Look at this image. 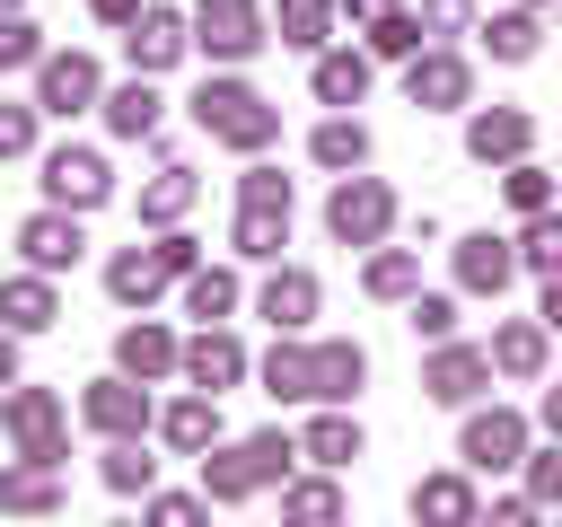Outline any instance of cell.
<instances>
[{
  "mask_svg": "<svg viewBox=\"0 0 562 527\" xmlns=\"http://www.w3.org/2000/svg\"><path fill=\"white\" fill-rule=\"evenodd\" d=\"M158 430H167V448H184V457H202V448L220 439V395H211V386H193V395H176V404L158 413Z\"/></svg>",
  "mask_w": 562,
  "mask_h": 527,
  "instance_id": "obj_20",
  "label": "cell"
},
{
  "mask_svg": "<svg viewBox=\"0 0 562 527\" xmlns=\"http://www.w3.org/2000/svg\"><path fill=\"white\" fill-rule=\"evenodd\" d=\"M237 202H272V211H290V176H281V167H246Z\"/></svg>",
  "mask_w": 562,
  "mask_h": 527,
  "instance_id": "obj_42",
  "label": "cell"
},
{
  "mask_svg": "<svg viewBox=\"0 0 562 527\" xmlns=\"http://www.w3.org/2000/svg\"><path fill=\"white\" fill-rule=\"evenodd\" d=\"M263 395H281V404L316 395V351H299V343H272V351H263Z\"/></svg>",
  "mask_w": 562,
  "mask_h": 527,
  "instance_id": "obj_25",
  "label": "cell"
},
{
  "mask_svg": "<svg viewBox=\"0 0 562 527\" xmlns=\"http://www.w3.org/2000/svg\"><path fill=\"white\" fill-rule=\"evenodd\" d=\"M26 61H44V35L26 18H0V70H26Z\"/></svg>",
  "mask_w": 562,
  "mask_h": 527,
  "instance_id": "obj_41",
  "label": "cell"
},
{
  "mask_svg": "<svg viewBox=\"0 0 562 527\" xmlns=\"http://www.w3.org/2000/svg\"><path fill=\"white\" fill-rule=\"evenodd\" d=\"M518 264H527V272H562V211H527Z\"/></svg>",
  "mask_w": 562,
  "mask_h": 527,
  "instance_id": "obj_36",
  "label": "cell"
},
{
  "mask_svg": "<svg viewBox=\"0 0 562 527\" xmlns=\"http://www.w3.org/2000/svg\"><path fill=\"white\" fill-rule=\"evenodd\" d=\"M369 97V53H316V105H360Z\"/></svg>",
  "mask_w": 562,
  "mask_h": 527,
  "instance_id": "obj_24",
  "label": "cell"
},
{
  "mask_svg": "<svg viewBox=\"0 0 562 527\" xmlns=\"http://www.w3.org/2000/svg\"><path fill=\"white\" fill-rule=\"evenodd\" d=\"M334 9H342V18H360V26H369V18H386V9H395V0H334Z\"/></svg>",
  "mask_w": 562,
  "mask_h": 527,
  "instance_id": "obj_50",
  "label": "cell"
},
{
  "mask_svg": "<svg viewBox=\"0 0 562 527\" xmlns=\"http://www.w3.org/2000/svg\"><path fill=\"white\" fill-rule=\"evenodd\" d=\"M61 501V474L44 466V457H26V466H0V509H53Z\"/></svg>",
  "mask_w": 562,
  "mask_h": 527,
  "instance_id": "obj_27",
  "label": "cell"
},
{
  "mask_svg": "<svg viewBox=\"0 0 562 527\" xmlns=\"http://www.w3.org/2000/svg\"><path fill=\"white\" fill-rule=\"evenodd\" d=\"M176 360H184V351H176V334H167V325H149V316L114 334V369H123V378H167Z\"/></svg>",
  "mask_w": 562,
  "mask_h": 527,
  "instance_id": "obj_19",
  "label": "cell"
},
{
  "mask_svg": "<svg viewBox=\"0 0 562 527\" xmlns=\"http://www.w3.org/2000/svg\"><path fill=\"white\" fill-rule=\"evenodd\" d=\"M97 18H105V26H132V18H140V0H97Z\"/></svg>",
  "mask_w": 562,
  "mask_h": 527,
  "instance_id": "obj_49",
  "label": "cell"
},
{
  "mask_svg": "<svg viewBox=\"0 0 562 527\" xmlns=\"http://www.w3.org/2000/svg\"><path fill=\"white\" fill-rule=\"evenodd\" d=\"M184 307H193L202 325L228 316V307H237V272H202V264H193V272H184Z\"/></svg>",
  "mask_w": 562,
  "mask_h": 527,
  "instance_id": "obj_37",
  "label": "cell"
},
{
  "mask_svg": "<svg viewBox=\"0 0 562 527\" xmlns=\"http://www.w3.org/2000/svg\"><path fill=\"white\" fill-rule=\"evenodd\" d=\"M53 316H61L53 272H35V264H26V272H9V281H0V325H9V334H44Z\"/></svg>",
  "mask_w": 562,
  "mask_h": 527,
  "instance_id": "obj_14",
  "label": "cell"
},
{
  "mask_svg": "<svg viewBox=\"0 0 562 527\" xmlns=\"http://www.w3.org/2000/svg\"><path fill=\"white\" fill-rule=\"evenodd\" d=\"M457 457L474 466V474H501V466H527V422L518 413H465V439H457Z\"/></svg>",
  "mask_w": 562,
  "mask_h": 527,
  "instance_id": "obj_6",
  "label": "cell"
},
{
  "mask_svg": "<svg viewBox=\"0 0 562 527\" xmlns=\"http://www.w3.org/2000/svg\"><path fill=\"white\" fill-rule=\"evenodd\" d=\"M536 44H544V35H536L527 9H501V18L483 26V53H492V61H536Z\"/></svg>",
  "mask_w": 562,
  "mask_h": 527,
  "instance_id": "obj_33",
  "label": "cell"
},
{
  "mask_svg": "<svg viewBox=\"0 0 562 527\" xmlns=\"http://www.w3.org/2000/svg\"><path fill=\"white\" fill-rule=\"evenodd\" d=\"M527 141H536V123H527L518 105H483V114L465 123V149H474L483 167H492V158H501V167H509V158H527Z\"/></svg>",
  "mask_w": 562,
  "mask_h": 527,
  "instance_id": "obj_16",
  "label": "cell"
},
{
  "mask_svg": "<svg viewBox=\"0 0 562 527\" xmlns=\"http://www.w3.org/2000/svg\"><path fill=\"white\" fill-rule=\"evenodd\" d=\"M149 474H158V457H140V439H114L105 483H114V492H149Z\"/></svg>",
  "mask_w": 562,
  "mask_h": 527,
  "instance_id": "obj_40",
  "label": "cell"
},
{
  "mask_svg": "<svg viewBox=\"0 0 562 527\" xmlns=\"http://www.w3.org/2000/svg\"><path fill=\"white\" fill-rule=\"evenodd\" d=\"M193 272V237H158V246H123L114 264H105V290L123 299V307H149L167 281H184Z\"/></svg>",
  "mask_w": 562,
  "mask_h": 527,
  "instance_id": "obj_3",
  "label": "cell"
},
{
  "mask_svg": "<svg viewBox=\"0 0 562 527\" xmlns=\"http://www.w3.org/2000/svg\"><path fill=\"white\" fill-rule=\"evenodd\" d=\"M0 386H18V334L0 325Z\"/></svg>",
  "mask_w": 562,
  "mask_h": 527,
  "instance_id": "obj_51",
  "label": "cell"
},
{
  "mask_svg": "<svg viewBox=\"0 0 562 527\" xmlns=\"http://www.w3.org/2000/svg\"><path fill=\"white\" fill-rule=\"evenodd\" d=\"M193 44L211 61H255L263 53V9L255 0H193Z\"/></svg>",
  "mask_w": 562,
  "mask_h": 527,
  "instance_id": "obj_4",
  "label": "cell"
},
{
  "mask_svg": "<svg viewBox=\"0 0 562 527\" xmlns=\"http://www.w3.org/2000/svg\"><path fill=\"white\" fill-rule=\"evenodd\" d=\"M193 123H202L211 141H228V149H263V141L281 132V105H263L246 79H202V97H193Z\"/></svg>",
  "mask_w": 562,
  "mask_h": 527,
  "instance_id": "obj_1",
  "label": "cell"
},
{
  "mask_svg": "<svg viewBox=\"0 0 562 527\" xmlns=\"http://www.w3.org/2000/svg\"><path fill=\"white\" fill-rule=\"evenodd\" d=\"M544 430L562 439V386H544Z\"/></svg>",
  "mask_w": 562,
  "mask_h": 527,
  "instance_id": "obj_52",
  "label": "cell"
},
{
  "mask_svg": "<svg viewBox=\"0 0 562 527\" xmlns=\"http://www.w3.org/2000/svg\"><path fill=\"white\" fill-rule=\"evenodd\" d=\"M176 369H184L193 386H211V395H220V386H237V378H246V343H237V334H220V325H202V334L184 343V360H176Z\"/></svg>",
  "mask_w": 562,
  "mask_h": 527,
  "instance_id": "obj_13",
  "label": "cell"
},
{
  "mask_svg": "<svg viewBox=\"0 0 562 527\" xmlns=\"http://www.w3.org/2000/svg\"><path fill=\"white\" fill-rule=\"evenodd\" d=\"M97 105V61L88 53H44L35 61V114H88Z\"/></svg>",
  "mask_w": 562,
  "mask_h": 527,
  "instance_id": "obj_7",
  "label": "cell"
},
{
  "mask_svg": "<svg viewBox=\"0 0 562 527\" xmlns=\"http://www.w3.org/2000/svg\"><path fill=\"white\" fill-rule=\"evenodd\" d=\"M492 369L536 378V369H544V316H536V325H501V334H492Z\"/></svg>",
  "mask_w": 562,
  "mask_h": 527,
  "instance_id": "obj_32",
  "label": "cell"
},
{
  "mask_svg": "<svg viewBox=\"0 0 562 527\" xmlns=\"http://www.w3.org/2000/svg\"><path fill=\"white\" fill-rule=\"evenodd\" d=\"M527 492H536V501H562V448L527 457Z\"/></svg>",
  "mask_w": 562,
  "mask_h": 527,
  "instance_id": "obj_46",
  "label": "cell"
},
{
  "mask_svg": "<svg viewBox=\"0 0 562 527\" xmlns=\"http://www.w3.org/2000/svg\"><path fill=\"white\" fill-rule=\"evenodd\" d=\"M0 18H18V0H0Z\"/></svg>",
  "mask_w": 562,
  "mask_h": 527,
  "instance_id": "obj_53",
  "label": "cell"
},
{
  "mask_svg": "<svg viewBox=\"0 0 562 527\" xmlns=\"http://www.w3.org/2000/svg\"><path fill=\"white\" fill-rule=\"evenodd\" d=\"M386 220H395V193H386L378 176H342V184H334V202H325V228H334L342 246H378V237H386Z\"/></svg>",
  "mask_w": 562,
  "mask_h": 527,
  "instance_id": "obj_5",
  "label": "cell"
},
{
  "mask_svg": "<svg viewBox=\"0 0 562 527\" xmlns=\"http://www.w3.org/2000/svg\"><path fill=\"white\" fill-rule=\"evenodd\" d=\"M79 246H88V237H79V211H61V202L35 211V220H18V255H26L35 272H70Z\"/></svg>",
  "mask_w": 562,
  "mask_h": 527,
  "instance_id": "obj_11",
  "label": "cell"
},
{
  "mask_svg": "<svg viewBox=\"0 0 562 527\" xmlns=\"http://www.w3.org/2000/svg\"><path fill=\"white\" fill-rule=\"evenodd\" d=\"M97 105H105V132H114V141H149V132H158V88H149V79H123V88L97 97Z\"/></svg>",
  "mask_w": 562,
  "mask_h": 527,
  "instance_id": "obj_22",
  "label": "cell"
},
{
  "mask_svg": "<svg viewBox=\"0 0 562 527\" xmlns=\"http://www.w3.org/2000/svg\"><path fill=\"white\" fill-rule=\"evenodd\" d=\"M255 307H263V316H272L281 334H299V325L316 316V272H299V264H281V272L263 281V299H255Z\"/></svg>",
  "mask_w": 562,
  "mask_h": 527,
  "instance_id": "obj_21",
  "label": "cell"
},
{
  "mask_svg": "<svg viewBox=\"0 0 562 527\" xmlns=\"http://www.w3.org/2000/svg\"><path fill=\"white\" fill-rule=\"evenodd\" d=\"M483 386H492V351H474V343H439L430 369H422V395L430 404H474Z\"/></svg>",
  "mask_w": 562,
  "mask_h": 527,
  "instance_id": "obj_8",
  "label": "cell"
},
{
  "mask_svg": "<svg viewBox=\"0 0 562 527\" xmlns=\"http://www.w3.org/2000/svg\"><path fill=\"white\" fill-rule=\"evenodd\" d=\"M193 193H202V184H193V167H158V184L140 193V220H149V228H167V220H184V211H193Z\"/></svg>",
  "mask_w": 562,
  "mask_h": 527,
  "instance_id": "obj_31",
  "label": "cell"
},
{
  "mask_svg": "<svg viewBox=\"0 0 562 527\" xmlns=\"http://www.w3.org/2000/svg\"><path fill=\"white\" fill-rule=\"evenodd\" d=\"M290 457H299V439H281V430H255V439H237V448L202 457V492H211V501H246V492L281 483V474H290Z\"/></svg>",
  "mask_w": 562,
  "mask_h": 527,
  "instance_id": "obj_2",
  "label": "cell"
},
{
  "mask_svg": "<svg viewBox=\"0 0 562 527\" xmlns=\"http://www.w3.org/2000/svg\"><path fill=\"white\" fill-rule=\"evenodd\" d=\"M509 272H518V246L509 237H492V228L457 237V281L465 290H509Z\"/></svg>",
  "mask_w": 562,
  "mask_h": 527,
  "instance_id": "obj_18",
  "label": "cell"
},
{
  "mask_svg": "<svg viewBox=\"0 0 562 527\" xmlns=\"http://www.w3.org/2000/svg\"><path fill=\"white\" fill-rule=\"evenodd\" d=\"M123 44H132V70L149 79V70H167V61H176V53L193 44V35H184V18H176V9H140Z\"/></svg>",
  "mask_w": 562,
  "mask_h": 527,
  "instance_id": "obj_17",
  "label": "cell"
},
{
  "mask_svg": "<svg viewBox=\"0 0 562 527\" xmlns=\"http://www.w3.org/2000/svg\"><path fill=\"white\" fill-rule=\"evenodd\" d=\"M44 193H53L61 211H97V202L114 193V176H105L97 149H53V158H44Z\"/></svg>",
  "mask_w": 562,
  "mask_h": 527,
  "instance_id": "obj_10",
  "label": "cell"
},
{
  "mask_svg": "<svg viewBox=\"0 0 562 527\" xmlns=\"http://www.w3.org/2000/svg\"><path fill=\"white\" fill-rule=\"evenodd\" d=\"M0 422H9L18 457H44V466H61V404H53L44 386H18V395L0 404Z\"/></svg>",
  "mask_w": 562,
  "mask_h": 527,
  "instance_id": "obj_9",
  "label": "cell"
},
{
  "mask_svg": "<svg viewBox=\"0 0 562 527\" xmlns=\"http://www.w3.org/2000/svg\"><path fill=\"white\" fill-rule=\"evenodd\" d=\"M430 35H422V18L413 9H386V18H369V61H413Z\"/></svg>",
  "mask_w": 562,
  "mask_h": 527,
  "instance_id": "obj_30",
  "label": "cell"
},
{
  "mask_svg": "<svg viewBox=\"0 0 562 527\" xmlns=\"http://www.w3.org/2000/svg\"><path fill=\"white\" fill-rule=\"evenodd\" d=\"M501 193H509V211H553V176H544V167H527V158H509Z\"/></svg>",
  "mask_w": 562,
  "mask_h": 527,
  "instance_id": "obj_39",
  "label": "cell"
},
{
  "mask_svg": "<svg viewBox=\"0 0 562 527\" xmlns=\"http://www.w3.org/2000/svg\"><path fill=\"white\" fill-rule=\"evenodd\" d=\"M413 18H422V35H448V26H465V0H422Z\"/></svg>",
  "mask_w": 562,
  "mask_h": 527,
  "instance_id": "obj_47",
  "label": "cell"
},
{
  "mask_svg": "<svg viewBox=\"0 0 562 527\" xmlns=\"http://www.w3.org/2000/svg\"><path fill=\"white\" fill-rule=\"evenodd\" d=\"M536 316H544V334H562V272H544V307Z\"/></svg>",
  "mask_w": 562,
  "mask_h": 527,
  "instance_id": "obj_48",
  "label": "cell"
},
{
  "mask_svg": "<svg viewBox=\"0 0 562 527\" xmlns=\"http://www.w3.org/2000/svg\"><path fill=\"white\" fill-rule=\"evenodd\" d=\"M307 149H316V167H360V158H369V132H360L351 114H325Z\"/></svg>",
  "mask_w": 562,
  "mask_h": 527,
  "instance_id": "obj_34",
  "label": "cell"
},
{
  "mask_svg": "<svg viewBox=\"0 0 562 527\" xmlns=\"http://www.w3.org/2000/svg\"><path fill=\"white\" fill-rule=\"evenodd\" d=\"M299 457H307V466H351V457H360V422H351V413H316L307 439H299Z\"/></svg>",
  "mask_w": 562,
  "mask_h": 527,
  "instance_id": "obj_26",
  "label": "cell"
},
{
  "mask_svg": "<svg viewBox=\"0 0 562 527\" xmlns=\"http://www.w3.org/2000/svg\"><path fill=\"white\" fill-rule=\"evenodd\" d=\"M79 413H88V430H105V439H140V430H149L140 378H97V386L79 395Z\"/></svg>",
  "mask_w": 562,
  "mask_h": 527,
  "instance_id": "obj_12",
  "label": "cell"
},
{
  "mask_svg": "<svg viewBox=\"0 0 562 527\" xmlns=\"http://www.w3.org/2000/svg\"><path fill=\"white\" fill-rule=\"evenodd\" d=\"M404 97H413V105H465V97H474V70H465L457 53H413Z\"/></svg>",
  "mask_w": 562,
  "mask_h": 527,
  "instance_id": "obj_15",
  "label": "cell"
},
{
  "mask_svg": "<svg viewBox=\"0 0 562 527\" xmlns=\"http://www.w3.org/2000/svg\"><path fill=\"white\" fill-rule=\"evenodd\" d=\"M281 237H290V211H272V202H237V255L272 264V255H281Z\"/></svg>",
  "mask_w": 562,
  "mask_h": 527,
  "instance_id": "obj_28",
  "label": "cell"
},
{
  "mask_svg": "<svg viewBox=\"0 0 562 527\" xmlns=\"http://www.w3.org/2000/svg\"><path fill=\"white\" fill-rule=\"evenodd\" d=\"M325 18H334V0H281V44L316 53L325 44Z\"/></svg>",
  "mask_w": 562,
  "mask_h": 527,
  "instance_id": "obj_38",
  "label": "cell"
},
{
  "mask_svg": "<svg viewBox=\"0 0 562 527\" xmlns=\"http://www.w3.org/2000/svg\"><path fill=\"white\" fill-rule=\"evenodd\" d=\"M35 149V105H0V158H26Z\"/></svg>",
  "mask_w": 562,
  "mask_h": 527,
  "instance_id": "obj_45",
  "label": "cell"
},
{
  "mask_svg": "<svg viewBox=\"0 0 562 527\" xmlns=\"http://www.w3.org/2000/svg\"><path fill=\"white\" fill-rule=\"evenodd\" d=\"M483 501H474V483L465 474H422L413 483V518H474Z\"/></svg>",
  "mask_w": 562,
  "mask_h": 527,
  "instance_id": "obj_29",
  "label": "cell"
},
{
  "mask_svg": "<svg viewBox=\"0 0 562 527\" xmlns=\"http://www.w3.org/2000/svg\"><path fill=\"white\" fill-rule=\"evenodd\" d=\"M281 509H299V518H334V509H342V492H334V483H290V492H281Z\"/></svg>",
  "mask_w": 562,
  "mask_h": 527,
  "instance_id": "obj_44",
  "label": "cell"
},
{
  "mask_svg": "<svg viewBox=\"0 0 562 527\" xmlns=\"http://www.w3.org/2000/svg\"><path fill=\"white\" fill-rule=\"evenodd\" d=\"M413 334H430V343H448V325H457V299H422L413 290V316H404Z\"/></svg>",
  "mask_w": 562,
  "mask_h": 527,
  "instance_id": "obj_43",
  "label": "cell"
},
{
  "mask_svg": "<svg viewBox=\"0 0 562 527\" xmlns=\"http://www.w3.org/2000/svg\"><path fill=\"white\" fill-rule=\"evenodd\" d=\"M360 378H369V351L360 343H316V404L360 395Z\"/></svg>",
  "mask_w": 562,
  "mask_h": 527,
  "instance_id": "obj_23",
  "label": "cell"
},
{
  "mask_svg": "<svg viewBox=\"0 0 562 527\" xmlns=\"http://www.w3.org/2000/svg\"><path fill=\"white\" fill-rule=\"evenodd\" d=\"M369 299H413V281H422V264H413V246H386V255H369Z\"/></svg>",
  "mask_w": 562,
  "mask_h": 527,
  "instance_id": "obj_35",
  "label": "cell"
}]
</instances>
